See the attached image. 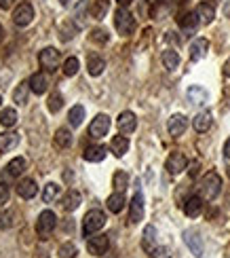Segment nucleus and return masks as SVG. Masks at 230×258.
<instances>
[{
    "instance_id": "f257e3e1",
    "label": "nucleus",
    "mask_w": 230,
    "mask_h": 258,
    "mask_svg": "<svg viewBox=\"0 0 230 258\" xmlns=\"http://www.w3.org/2000/svg\"><path fill=\"white\" fill-rule=\"evenodd\" d=\"M104 224H106V214L102 210L87 212V216L83 220V233H85V237H91V235H95L97 231H102Z\"/></svg>"
},
{
    "instance_id": "f03ea898",
    "label": "nucleus",
    "mask_w": 230,
    "mask_h": 258,
    "mask_svg": "<svg viewBox=\"0 0 230 258\" xmlns=\"http://www.w3.org/2000/svg\"><path fill=\"white\" fill-rule=\"evenodd\" d=\"M114 26L123 36H131L135 32V19L125 7H118L114 13Z\"/></svg>"
},
{
    "instance_id": "7ed1b4c3",
    "label": "nucleus",
    "mask_w": 230,
    "mask_h": 258,
    "mask_svg": "<svg viewBox=\"0 0 230 258\" xmlns=\"http://www.w3.org/2000/svg\"><path fill=\"white\" fill-rule=\"evenodd\" d=\"M222 190V178L215 174V171H209L203 182H201V195L207 199V201H213Z\"/></svg>"
},
{
    "instance_id": "20e7f679",
    "label": "nucleus",
    "mask_w": 230,
    "mask_h": 258,
    "mask_svg": "<svg viewBox=\"0 0 230 258\" xmlns=\"http://www.w3.org/2000/svg\"><path fill=\"white\" fill-rule=\"evenodd\" d=\"M55 224H57V216H55V214H53L51 210L40 212V216H38V220H36V233L40 235V237H47V235L53 233Z\"/></svg>"
},
{
    "instance_id": "39448f33",
    "label": "nucleus",
    "mask_w": 230,
    "mask_h": 258,
    "mask_svg": "<svg viewBox=\"0 0 230 258\" xmlns=\"http://www.w3.org/2000/svg\"><path fill=\"white\" fill-rule=\"evenodd\" d=\"M59 59H61V55H59V51H57L55 47H47V49H42V51H40V55H38L40 66L45 68V70H49V72H55V70H57Z\"/></svg>"
},
{
    "instance_id": "423d86ee",
    "label": "nucleus",
    "mask_w": 230,
    "mask_h": 258,
    "mask_svg": "<svg viewBox=\"0 0 230 258\" xmlns=\"http://www.w3.org/2000/svg\"><path fill=\"white\" fill-rule=\"evenodd\" d=\"M110 129V116L108 114H97L89 125V136L91 138H104Z\"/></svg>"
},
{
    "instance_id": "0eeeda50",
    "label": "nucleus",
    "mask_w": 230,
    "mask_h": 258,
    "mask_svg": "<svg viewBox=\"0 0 230 258\" xmlns=\"http://www.w3.org/2000/svg\"><path fill=\"white\" fill-rule=\"evenodd\" d=\"M186 167H188V159L184 157V153H171L169 159H167V163H165V169L169 171L171 176L182 174Z\"/></svg>"
},
{
    "instance_id": "6e6552de",
    "label": "nucleus",
    "mask_w": 230,
    "mask_h": 258,
    "mask_svg": "<svg viewBox=\"0 0 230 258\" xmlns=\"http://www.w3.org/2000/svg\"><path fill=\"white\" fill-rule=\"evenodd\" d=\"M118 132L123 134V136H129V134H133L135 132V127H137V119H135V114L131 112V110H125V112H120L118 114Z\"/></svg>"
},
{
    "instance_id": "1a4fd4ad",
    "label": "nucleus",
    "mask_w": 230,
    "mask_h": 258,
    "mask_svg": "<svg viewBox=\"0 0 230 258\" xmlns=\"http://www.w3.org/2000/svg\"><path fill=\"white\" fill-rule=\"evenodd\" d=\"M32 19H34V9H32V5L21 3L13 13V21L17 26H28V24H32Z\"/></svg>"
},
{
    "instance_id": "9d476101",
    "label": "nucleus",
    "mask_w": 230,
    "mask_h": 258,
    "mask_svg": "<svg viewBox=\"0 0 230 258\" xmlns=\"http://www.w3.org/2000/svg\"><path fill=\"white\" fill-rule=\"evenodd\" d=\"M108 245H110L108 235H95V237H89V241H87V250L95 256H104L108 252Z\"/></svg>"
},
{
    "instance_id": "9b49d317",
    "label": "nucleus",
    "mask_w": 230,
    "mask_h": 258,
    "mask_svg": "<svg viewBox=\"0 0 230 258\" xmlns=\"http://www.w3.org/2000/svg\"><path fill=\"white\" fill-rule=\"evenodd\" d=\"M141 218H144V197H141V192H135L129 203V220L137 224Z\"/></svg>"
},
{
    "instance_id": "f8f14e48",
    "label": "nucleus",
    "mask_w": 230,
    "mask_h": 258,
    "mask_svg": "<svg viewBox=\"0 0 230 258\" xmlns=\"http://www.w3.org/2000/svg\"><path fill=\"white\" fill-rule=\"evenodd\" d=\"M167 129L173 138H180V136H184L186 129H188V119H186L184 114H173L167 123Z\"/></svg>"
},
{
    "instance_id": "ddd939ff",
    "label": "nucleus",
    "mask_w": 230,
    "mask_h": 258,
    "mask_svg": "<svg viewBox=\"0 0 230 258\" xmlns=\"http://www.w3.org/2000/svg\"><path fill=\"white\" fill-rule=\"evenodd\" d=\"M184 241H186V245H188L190 252L196 258L203 256V241H201V237H199V233H196V231H186L184 233Z\"/></svg>"
},
{
    "instance_id": "4468645a",
    "label": "nucleus",
    "mask_w": 230,
    "mask_h": 258,
    "mask_svg": "<svg viewBox=\"0 0 230 258\" xmlns=\"http://www.w3.org/2000/svg\"><path fill=\"white\" fill-rule=\"evenodd\" d=\"M199 24H201V19H199L196 13H184L180 17V28H182L184 34H188V36L194 34L196 28H199Z\"/></svg>"
},
{
    "instance_id": "2eb2a0df",
    "label": "nucleus",
    "mask_w": 230,
    "mask_h": 258,
    "mask_svg": "<svg viewBox=\"0 0 230 258\" xmlns=\"http://www.w3.org/2000/svg\"><path fill=\"white\" fill-rule=\"evenodd\" d=\"M207 51H209V40L207 38H196L192 40V45H190V59L192 61H199L207 55Z\"/></svg>"
},
{
    "instance_id": "dca6fc26",
    "label": "nucleus",
    "mask_w": 230,
    "mask_h": 258,
    "mask_svg": "<svg viewBox=\"0 0 230 258\" xmlns=\"http://www.w3.org/2000/svg\"><path fill=\"white\" fill-rule=\"evenodd\" d=\"M36 182L32 180V178H24V180H19V184H17V195L21 199H32V197H36Z\"/></svg>"
},
{
    "instance_id": "f3484780",
    "label": "nucleus",
    "mask_w": 230,
    "mask_h": 258,
    "mask_svg": "<svg viewBox=\"0 0 230 258\" xmlns=\"http://www.w3.org/2000/svg\"><path fill=\"white\" fill-rule=\"evenodd\" d=\"M201 212H203V199L199 195H192L188 201L184 203V214L188 218H196Z\"/></svg>"
},
{
    "instance_id": "a211bd4d",
    "label": "nucleus",
    "mask_w": 230,
    "mask_h": 258,
    "mask_svg": "<svg viewBox=\"0 0 230 258\" xmlns=\"http://www.w3.org/2000/svg\"><path fill=\"white\" fill-rule=\"evenodd\" d=\"M186 95H188V100H190L194 106H203L207 100H209V93H207L203 87H199V85H192V87L186 91Z\"/></svg>"
},
{
    "instance_id": "6ab92c4d",
    "label": "nucleus",
    "mask_w": 230,
    "mask_h": 258,
    "mask_svg": "<svg viewBox=\"0 0 230 258\" xmlns=\"http://www.w3.org/2000/svg\"><path fill=\"white\" fill-rule=\"evenodd\" d=\"M30 89L32 91H34L36 95H42V93H45L47 91V85H49V81H47V77H45V74H42V72H36V74H32V77H30Z\"/></svg>"
},
{
    "instance_id": "aec40b11",
    "label": "nucleus",
    "mask_w": 230,
    "mask_h": 258,
    "mask_svg": "<svg viewBox=\"0 0 230 258\" xmlns=\"http://www.w3.org/2000/svg\"><path fill=\"white\" fill-rule=\"evenodd\" d=\"M106 146H89L83 153V159L85 161H89V163H100V161H104L106 159Z\"/></svg>"
},
{
    "instance_id": "412c9836",
    "label": "nucleus",
    "mask_w": 230,
    "mask_h": 258,
    "mask_svg": "<svg viewBox=\"0 0 230 258\" xmlns=\"http://www.w3.org/2000/svg\"><path fill=\"white\" fill-rule=\"evenodd\" d=\"M108 11H110V0H93L89 7V13L93 19H104Z\"/></svg>"
},
{
    "instance_id": "4be33fe9",
    "label": "nucleus",
    "mask_w": 230,
    "mask_h": 258,
    "mask_svg": "<svg viewBox=\"0 0 230 258\" xmlns=\"http://www.w3.org/2000/svg\"><path fill=\"white\" fill-rule=\"evenodd\" d=\"M141 248H144L146 252H152L157 248V229L152 227V224H148V227L144 229V237H141Z\"/></svg>"
},
{
    "instance_id": "5701e85b",
    "label": "nucleus",
    "mask_w": 230,
    "mask_h": 258,
    "mask_svg": "<svg viewBox=\"0 0 230 258\" xmlns=\"http://www.w3.org/2000/svg\"><path fill=\"white\" fill-rule=\"evenodd\" d=\"M17 144H19V134H15V132H7L0 136V150H3V153H9V150L17 148Z\"/></svg>"
},
{
    "instance_id": "b1692460",
    "label": "nucleus",
    "mask_w": 230,
    "mask_h": 258,
    "mask_svg": "<svg viewBox=\"0 0 230 258\" xmlns=\"http://www.w3.org/2000/svg\"><path fill=\"white\" fill-rule=\"evenodd\" d=\"M192 125H194V129L199 134H205V132H209V127H211V112H199L194 116V121H192Z\"/></svg>"
},
{
    "instance_id": "393cba45",
    "label": "nucleus",
    "mask_w": 230,
    "mask_h": 258,
    "mask_svg": "<svg viewBox=\"0 0 230 258\" xmlns=\"http://www.w3.org/2000/svg\"><path fill=\"white\" fill-rule=\"evenodd\" d=\"M194 13L199 15L201 24H211V21L215 19V9H213L211 5H207V3H201L199 7H196Z\"/></svg>"
},
{
    "instance_id": "a878e982",
    "label": "nucleus",
    "mask_w": 230,
    "mask_h": 258,
    "mask_svg": "<svg viewBox=\"0 0 230 258\" xmlns=\"http://www.w3.org/2000/svg\"><path fill=\"white\" fill-rule=\"evenodd\" d=\"M125 195H123V192H112V195L110 197H108V210H110L112 214H120V212H123L125 210Z\"/></svg>"
},
{
    "instance_id": "bb28decb",
    "label": "nucleus",
    "mask_w": 230,
    "mask_h": 258,
    "mask_svg": "<svg viewBox=\"0 0 230 258\" xmlns=\"http://www.w3.org/2000/svg\"><path fill=\"white\" fill-rule=\"evenodd\" d=\"M24 171H26V159H24V157H15L13 161H9V165H7V176L17 178L19 174H24Z\"/></svg>"
},
{
    "instance_id": "cd10ccee",
    "label": "nucleus",
    "mask_w": 230,
    "mask_h": 258,
    "mask_svg": "<svg viewBox=\"0 0 230 258\" xmlns=\"http://www.w3.org/2000/svg\"><path fill=\"white\" fill-rule=\"evenodd\" d=\"M110 150L116 157H123L127 150H129V138L127 136H116L112 142H110Z\"/></svg>"
},
{
    "instance_id": "c85d7f7f",
    "label": "nucleus",
    "mask_w": 230,
    "mask_h": 258,
    "mask_svg": "<svg viewBox=\"0 0 230 258\" xmlns=\"http://www.w3.org/2000/svg\"><path fill=\"white\" fill-rule=\"evenodd\" d=\"M81 201H83V197H81V192H79V190H68V195L63 197V210L74 212L76 208L81 206Z\"/></svg>"
},
{
    "instance_id": "c756f323",
    "label": "nucleus",
    "mask_w": 230,
    "mask_h": 258,
    "mask_svg": "<svg viewBox=\"0 0 230 258\" xmlns=\"http://www.w3.org/2000/svg\"><path fill=\"white\" fill-rule=\"evenodd\" d=\"M163 66H165L167 70H175L180 66V55H178V51H173V49H167V51H163Z\"/></svg>"
},
{
    "instance_id": "7c9ffc66",
    "label": "nucleus",
    "mask_w": 230,
    "mask_h": 258,
    "mask_svg": "<svg viewBox=\"0 0 230 258\" xmlns=\"http://www.w3.org/2000/svg\"><path fill=\"white\" fill-rule=\"evenodd\" d=\"M106 68V61L102 57H97V55H91L89 57V63H87V70H89L91 77H100V74L104 72Z\"/></svg>"
},
{
    "instance_id": "2f4dec72",
    "label": "nucleus",
    "mask_w": 230,
    "mask_h": 258,
    "mask_svg": "<svg viewBox=\"0 0 230 258\" xmlns=\"http://www.w3.org/2000/svg\"><path fill=\"white\" fill-rule=\"evenodd\" d=\"M53 140H55V146L57 148H68L70 144H72V134H70V129H57V132H55V138H53Z\"/></svg>"
},
{
    "instance_id": "473e14b6",
    "label": "nucleus",
    "mask_w": 230,
    "mask_h": 258,
    "mask_svg": "<svg viewBox=\"0 0 230 258\" xmlns=\"http://www.w3.org/2000/svg\"><path fill=\"white\" fill-rule=\"evenodd\" d=\"M83 119H85V108L79 104V106H74V108H70V114H68V121L72 127H79L83 125Z\"/></svg>"
},
{
    "instance_id": "72a5a7b5",
    "label": "nucleus",
    "mask_w": 230,
    "mask_h": 258,
    "mask_svg": "<svg viewBox=\"0 0 230 258\" xmlns=\"http://www.w3.org/2000/svg\"><path fill=\"white\" fill-rule=\"evenodd\" d=\"M59 192H61V186H59V184H55V182H51V184H47V186H45V192H42V199H45L47 203H51V201H55V199L59 197Z\"/></svg>"
},
{
    "instance_id": "f704fd0d",
    "label": "nucleus",
    "mask_w": 230,
    "mask_h": 258,
    "mask_svg": "<svg viewBox=\"0 0 230 258\" xmlns=\"http://www.w3.org/2000/svg\"><path fill=\"white\" fill-rule=\"evenodd\" d=\"M15 123H17L15 108H5L3 114H0V125H3V127H13Z\"/></svg>"
},
{
    "instance_id": "c9c22d12",
    "label": "nucleus",
    "mask_w": 230,
    "mask_h": 258,
    "mask_svg": "<svg viewBox=\"0 0 230 258\" xmlns=\"http://www.w3.org/2000/svg\"><path fill=\"white\" fill-rule=\"evenodd\" d=\"M15 218H17V214L13 210H7L0 214V229H11V227H15Z\"/></svg>"
},
{
    "instance_id": "e433bc0d",
    "label": "nucleus",
    "mask_w": 230,
    "mask_h": 258,
    "mask_svg": "<svg viewBox=\"0 0 230 258\" xmlns=\"http://www.w3.org/2000/svg\"><path fill=\"white\" fill-rule=\"evenodd\" d=\"M127 184H129V176L125 174V171H116L114 178H112V186H114L118 192H123V190L127 188Z\"/></svg>"
},
{
    "instance_id": "4c0bfd02",
    "label": "nucleus",
    "mask_w": 230,
    "mask_h": 258,
    "mask_svg": "<svg viewBox=\"0 0 230 258\" xmlns=\"http://www.w3.org/2000/svg\"><path fill=\"white\" fill-rule=\"evenodd\" d=\"M28 89H30V83H21L19 87L13 91V100L17 104H26L28 102Z\"/></svg>"
},
{
    "instance_id": "58836bf2",
    "label": "nucleus",
    "mask_w": 230,
    "mask_h": 258,
    "mask_svg": "<svg viewBox=\"0 0 230 258\" xmlns=\"http://www.w3.org/2000/svg\"><path fill=\"white\" fill-rule=\"evenodd\" d=\"M79 68H81V63H79L76 57H68L63 61V74L65 77H74V74L79 72Z\"/></svg>"
},
{
    "instance_id": "ea45409f",
    "label": "nucleus",
    "mask_w": 230,
    "mask_h": 258,
    "mask_svg": "<svg viewBox=\"0 0 230 258\" xmlns=\"http://www.w3.org/2000/svg\"><path fill=\"white\" fill-rule=\"evenodd\" d=\"M47 106H49V110H51V112H59V110H61V106H63L61 93H53L51 98H49V102H47Z\"/></svg>"
},
{
    "instance_id": "a19ab883",
    "label": "nucleus",
    "mask_w": 230,
    "mask_h": 258,
    "mask_svg": "<svg viewBox=\"0 0 230 258\" xmlns=\"http://www.w3.org/2000/svg\"><path fill=\"white\" fill-rule=\"evenodd\" d=\"M91 40H93V42H97V45H106V42L110 40V34H108L106 30L97 28V30H93V32H91Z\"/></svg>"
},
{
    "instance_id": "79ce46f5",
    "label": "nucleus",
    "mask_w": 230,
    "mask_h": 258,
    "mask_svg": "<svg viewBox=\"0 0 230 258\" xmlns=\"http://www.w3.org/2000/svg\"><path fill=\"white\" fill-rule=\"evenodd\" d=\"M76 254H79V250L74 243H63L59 248V258H76Z\"/></svg>"
},
{
    "instance_id": "37998d69",
    "label": "nucleus",
    "mask_w": 230,
    "mask_h": 258,
    "mask_svg": "<svg viewBox=\"0 0 230 258\" xmlns=\"http://www.w3.org/2000/svg\"><path fill=\"white\" fill-rule=\"evenodd\" d=\"M9 197H11L9 186L5 184V182H0V208H3L5 203H9Z\"/></svg>"
},
{
    "instance_id": "c03bdc74",
    "label": "nucleus",
    "mask_w": 230,
    "mask_h": 258,
    "mask_svg": "<svg viewBox=\"0 0 230 258\" xmlns=\"http://www.w3.org/2000/svg\"><path fill=\"white\" fill-rule=\"evenodd\" d=\"M150 258H171V252L167 248H155L150 252Z\"/></svg>"
},
{
    "instance_id": "a18cd8bd",
    "label": "nucleus",
    "mask_w": 230,
    "mask_h": 258,
    "mask_svg": "<svg viewBox=\"0 0 230 258\" xmlns=\"http://www.w3.org/2000/svg\"><path fill=\"white\" fill-rule=\"evenodd\" d=\"M199 167H201L199 161H192V163H188V174H190V178L199 176Z\"/></svg>"
},
{
    "instance_id": "49530a36",
    "label": "nucleus",
    "mask_w": 230,
    "mask_h": 258,
    "mask_svg": "<svg viewBox=\"0 0 230 258\" xmlns=\"http://www.w3.org/2000/svg\"><path fill=\"white\" fill-rule=\"evenodd\" d=\"M13 3H15V0H0V9L7 11V9L13 7Z\"/></svg>"
},
{
    "instance_id": "de8ad7c7",
    "label": "nucleus",
    "mask_w": 230,
    "mask_h": 258,
    "mask_svg": "<svg viewBox=\"0 0 230 258\" xmlns=\"http://www.w3.org/2000/svg\"><path fill=\"white\" fill-rule=\"evenodd\" d=\"M224 157L230 159V138L226 140V144H224Z\"/></svg>"
},
{
    "instance_id": "09e8293b",
    "label": "nucleus",
    "mask_w": 230,
    "mask_h": 258,
    "mask_svg": "<svg viewBox=\"0 0 230 258\" xmlns=\"http://www.w3.org/2000/svg\"><path fill=\"white\" fill-rule=\"evenodd\" d=\"M116 3H118V7H125L127 9L131 3H133V0H116Z\"/></svg>"
},
{
    "instance_id": "8fccbe9b",
    "label": "nucleus",
    "mask_w": 230,
    "mask_h": 258,
    "mask_svg": "<svg viewBox=\"0 0 230 258\" xmlns=\"http://www.w3.org/2000/svg\"><path fill=\"white\" fill-rule=\"evenodd\" d=\"M224 74H226V77L230 79V59H228V61L224 63Z\"/></svg>"
},
{
    "instance_id": "3c124183",
    "label": "nucleus",
    "mask_w": 230,
    "mask_h": 258,
    "mask_svg": "<svg viewBox=\"0 0 230 258\" xmlns=\"http://www.w3.org/2000/svg\"><path fill=\"white\" fill-rule=\"evenodd\" d=\"M3 38H5V30H3V26H0V42H3Z\"/></svg>"
},
{
    "instance_id": "603ef678",
    "label": "nucleus",
    "mask_w": 230,
    "mask_h": 258,
    "mask_svg": "<svg viewBox=\"0 0 230 258\" xmlns=\"http://www.w3.org/2000/svg\"><path fill=\"white\" fill-rule=\"evenodd\" d=\"M146 3H148V5H157V3H159V0H146Z\"/></svg>"
},
{
    "instance_id": "864d4df0",
    "label": "nucleus",
    "mask_w": 230,
    "mask_h": 258,
    "mask_svg": "<svg viewBox=\"0 0 230 258\" xmlns=\"http://www.w3.org/2000/svg\"><path fill=\"white\" fill-rule=\"evenodd\" d=\"M175 3H178V5H184V3H186V0H175Z\"/></svg>"
},
{
    "instance_id": "5fc2aeb1",
    "label": "nucleus",
    "mask_w": 230,
    "mask_h": 258,
    "mask_svg": "<svg viewBox=\"0 0 230 258\" xmlns=\"http://www.w3.org/2000/svg\"><path fill=\"white\" fill-rule=\"evenodd\" d=\"M70 3V0H61V5H68Z\"/></svg>"
},
{
    "instance_id": "6e6d98bb",
    "label": "nucleus",
    "mask_w": 230,
    "mask_h": 258,
    "mask_svg": "<svg viewBox=\"0 0 230 258\" xmlns=\"http://www.w3.org/2000/svg\"><path fill=\"white\" fill-rule=\"evenodd\" d=\"M226 171H228V176H230V165H228V167H226Z\"/></svg>"
},
{
    "instance_id": "4d7b16f0",
    "label": "nucleus",
    "mask_w": 230,
    "mask_h": 258,
    "mask_svg": "<svg viewBox=\"0 0 230 258\" xmlns=\"http://www.w3.org/2000/svg\"><path fill=\"white\" fill-rule=\"evenodd\" d=\"M0 106H3V95H0Z\"/></svg>"
}]
</instances>
